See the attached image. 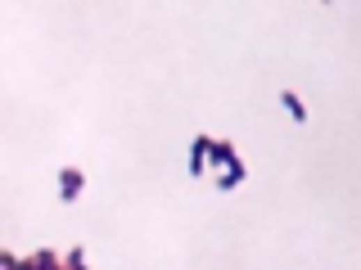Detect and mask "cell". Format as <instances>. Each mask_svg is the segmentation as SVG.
Listing matches in <instances>:
<instances>
[{
  "label": "cell",
  "instance_id": "1",
  "mask_svg": "<svg viewBox=\"0 0 361 270\" xmlns=\"http://www.w3.org/2000/svg\"><path fill=\"white\" fill-rule=\"evenodd\" d=\"M208 158H213V171H217V185H222V189L240 185L244 167H240V158H235L231 144H208Z\"/></svg>",
  "mask_w": 361,
  "mask_h": 270
},
{
  "label": "cell",
  "instance_id": "2",
  "mask_svg": "<svg viewBox=\"0 0 361 270\" xmlns=\"http://www.w3.org/2000/svg\"><path fill=\"white\" fill-rule=\"evenodd\" d=\"M208 144H213L208 135H199V140H194V153H190V171H194V176L208 167Z\"/></svg>",
  "mask_w": 361,
  "mask_h": 270
},
{
  "label": "cell",
  "instance_id": "3",
  "mask_svg": "<svg viewBox=\"0 0 361 270\" xmlns=\"http://www.w3.org/2000/svg\"><path fill=\"white\" fill-rule=\"evenodd\" d=\"M18 270H59V262H54V253H36L27 262H18Z\"/></svg>",
  "mask_w": 361,
  "mask_h": 270
},
{
  "label": "cell",
  "instance_id": "4",
  "mask_svg": "<svg viewBox=\"0 0 361 270\" xmlns=\"http://www.w3.org/2000/svg\"><path fill=\"white\" fill-rule=\"evenodd\" d=\"M59 185H63V189H59L63 198H77V194H82V171H63Z\"/></svg>",
  "mask_w": 361,
  "mask_h": 270
},
{
  "label": "cell",
  "instance_id": "5",
  "mask_svg": "<svg viewBox=\"0 0 361 270\" xmlns=\"http://www.w3.org/2000/svg\"><path fill=\"white\" fill-rule=\"evenodd\" d=\"M284 109H289V113H293V118H298V122H302V104H298V100H293V95H289V90H284Z\"/></svg>",
  "mask_w": 361,
  "mask_h": 270
}]
</instances>
